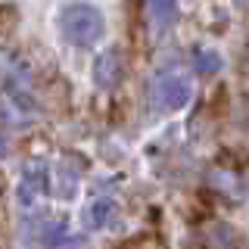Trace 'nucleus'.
<instances>
[{
  "label": "nucleus",
  "mask_w": 249,
  "mask_h": 249,
  "mask_svg": "<svg viewBox=\"0 0 249 249\" xmlns=\"http://www.w3.org/2000/svg\"><path fill=\"white\" fill-rule=\"evenodd\" d=\"M124 69H122V53L119 50H103L97 59H93V81L100 84V88H115V84L122 81Z\"/></svg>",
  "instance_id": "obj_4"
},
{
  "label": "nucleus",
  "mask_w": 249,
  "mask_h": 249,
  "mask_svg": "<svg viewBox=\"0 0 249 249\" xmlns=\"http://www.w3.org/2000/svg\"><path fill=\"white\" fill-rule=\"evenodd\" d=\"M62 237H66V221L62 218H47L41 228H37V240L44 246H56Z\"/></svg>",
  "instance_id": "obj_7"
},
{
  "label": "nucleus",
  "mask_w": 249,
  "mask_h": 249,
  "mask_svg": "<svg viewBox=\"0 0 249 249\" xmlns=\"http://www.w3.org/2000/svg\"><path fill=\"white\" fill-rule=\"evenodd\" d=\"M150 3V16L159 28H168L178 19V0H146Z\"/></svg>",
  "instance_id": "obj_6"
},
{
  "label": "nucleus",
  "mask_w": 249,
  "mask_h": 249,
  "mask_svg": "<svg viewBox=\"0 0 249 249\" xmlns=\"http://www.w3.org/2000/svg\"><path fill=\"white\" fill-rule=\"evenodd\" d=\"M59 28H62V37L75 47H93L103 37L106 31V22H103V13L90 3H75V6H66L59 16Z\"/></svg>",
  "instance_id": "obj_1"
},
{
  "label": "nucleus",
  "mask_w": 249,
  "mask_h": 249,
  "mask_svg": "<svg viewBox=\"0 0 249 249\" xmlns=\"http://www.w3.org/2000/svg\"><path fill=\"white\" fill-rule=\"evenodd\" d=\"M50 187V171H47V162L31 159L25 168H22V181H19V202L25 209H31L35 202H41V196Z\"/></svg>",
  "instance_id": "obj_3"
},
{
  "label": "nucleus",
  "mask_w": 249,
  "mask_h": 249,
  "mask_svg": "<svg viewBox=\"0 0 249 249\" xmlns=\"http://www.w3.org/2000/svg\"><path fill=\"white\" fill-rule=\"evenodd\" d=\"M6 153V146H3V140H0V156H3Z\"/></svg>",
  "instance_id": "obj_9"
},
{
  "label": "nucleus",
  "mask_w": 249,
  "mask_h": 249,
  "mask_svg": "<svg viewBox=\"0 0 249 249\" xmlns=\"http://www.w3.org/2000/svg\"><path fill=\"white\" fill-rule=\"evenodd\" d=\"M193 97V81L184 69H165L153 81V106L162 112H178L190 103Z\"/></svg>",
  "instance_id": "obj_2"
},
{
  "label": "nucleus",
  "mask_w": 249,
  "mask_h": 249,
  "mask_svg": "<svg viewBox=\"0 0 249 249\" xmlns=\"http://www.w3.org/2000/svg\"><path fill=\"white\" fill-rule=\"evenodd\" d=\"M193 66H196L199 75H215L221 69V56L215 50H209V47H202V50H196V56H193Z\"/></svg>",
  "instance_id": "obj_8"
},
{
  "label": "nucleus",
  "mask_w": 249,
  "mask_h": 249,
  "mask_svg": "<svg viewBox=\"0 0 249 249\" xmlns=\"http://www.w3.org/2000/svg\"><path fill=\"white\" fill-rule=\"evenodd\" d=\"M240 3H243V6H249V0H240Z\"/></svg>",
  "instance_id": "obj_10"
},
{
  "label": "nucleus",
  "mask_w": 249,
  "mask_h": 249,
  "mask_svg": "<svg viewBox=\"0 0 249 249\" xmlns=\"http://www.w3.org/2000/svg\"><path fill=\"white\" fill-rule=\"evenodd\" d=\"M112 209H115V202H112V199H97V202H90L88 212H84V224H88L90 231H100V228H103V224L109 221Z\"/></svg>",
  "instance_id": "obj_5"
}]
</instances>
